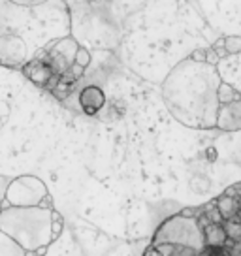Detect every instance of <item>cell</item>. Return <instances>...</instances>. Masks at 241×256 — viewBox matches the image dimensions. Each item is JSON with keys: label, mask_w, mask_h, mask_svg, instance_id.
<instances>
[{"label": "cell", "mask_w": 241, "mask_h": 256, "mask_svg": "<svg viewBox=\"0 0 241 256\" xmlns=\"http://www.w3.org/2000/svg\"><path fill=\"white\" fill-rule=\"evenodd\" d=\"M224 49H226V53H240L241 51V36H226Z\"/></svg>", "instance_id": "9a60e30c"}, {"label": "cell", "mask_w": 241, "mask_h": 256, "mask_svg": "<svg viewBox=\"0 0 241 256\" xmlns=\"http://www.w3.org/2000/svg\"><path fill=\"white\" fill-rule=\"evenodd\" d=\"M64 228V218L55 208L44 206H2L0 230L24 248L26 256L48 254Z\"/></svg>", "instance_id": "3957f363"}, {"label": "cell", "mask_w": 241, "mask_h": 256, "mask_svg": "<svg viewBox=\"0 0 241 256\" xmlns=\"http://www.w3.org/2000/svg\"><path fill=\"white\" fill-rule=\"evenodd\" d=\"M78 48H80V44L72 34L62 36L58 40L51 42L48 48L26 64L21 72L26 80L32 81L36 87L51 92L55 88L56 81L64 74L70 72Z\"/></svg>", "instance_id": "5b68a950"}, {"label": "cell", "mask_w": 241, "mask_h": 256, "mask_svg": "<svg viewBox=\"0 0 241 256\" xmlns=\"http://www.w3.org/2000/svg\"><path fill=\"white\" fill-rule=\"evenodd\" d=\"M224 194H228V196H234L236 200H238V208L241 209V183L238 184H232L230 188H226Z\"/></svg>", "instance_id": "e0dca14e"}, {"label": "cell", "mask_w": 241, "mask_h": 256, "mask_svg": "<svg viewBox=\"0 0 241 256\" xmlns=\"http://www.w3.org/2000/svg\"><path fill=\"white\" fill-rule=\"evenodd\" d=\"M222 226H224V230H226L228 241H232V243H241V220L240 218H224V220H222Z\"/></svg>", "instance_id": "4fadbf2b"}, {"label": "cell", "mask_w": 241, "mask_h": 256, "mask_svg": "<svg viewBox=\"0 0 241 256\" xmlns=\"http://www.w3.org/2000/svg\"><path fill=\"white\" fill-rule=\"evenodd\" d=\"M204 238L211 252H218L228 245V236L222 222H204Z\"/></svg>", "instance_id": "30bf717a"}, {"label": "cell", "mask_w": 241, "mask_h": 256, "mask_svg": "<svg viewBox=\"0 0 241 256\" xmlns=\"http://www.w3.org/2000/svg\"><path fill=\"white\" fill-rule=\"evenodd\" d=\"M0 256H26L24 248L0 230Z\"/></svg>", "instance_id": "7c38bea8"}, {"label": "cell", "mask_w": 241, "mask_h": 256, "mask_svg": "<svg viewBox=\"0 0 241 256\" xmlns=\"http://www.w3.org/2000/svg\"><path fill=\"white\" fill-rule=\"evenodd\" d=\"M215 206H217V209L220 211L222 220H224V218H238V209L240 208H238V200H236L234 196H228V194L222 192L217 200H215Z\"/></svg>", "instance_id": "8fae6325"}, {"label": "cell", "mask_w": 241, "mask_h": 256, "mask_svg": "<svg viewBox=\"0 0 241 256\" xmlns=\"http://www.w3.org/2000/svg\"><path fill=\"white\" fill-rule=\"evenodd\" d=\"M206 60H208L209 64H217L218 62V55L215 53V49H213V48L206 49Z\"/></svg>", "instance_id": "ac0fdd59"}, {"label": "cell", "mask_w": 241, "mask_h": 256, "mask_svg": "<svg viewBox=\"0 0 241 256\" xmlns=\"http://www.w3.org/2000/svg\"><path fill=\"white\" fill-rule=\"evenodd\" d=\"M215 68H217L220 81L230 85L234 88V92L241 96V51L240 53H228L226 56L218 58Z\"/></svg>", "instance_id": "52a82bcc"}, {"label": "cell", "mask_w": 241, "mask_h": 256, "mask_svg": "<svg viewBox=\"0 0 241 256\" xmlns=\"http://www.w3.org/2000/svg\"><path fill=\"white\" fill-rule=\"evenodd\" d=\"M74 62L80 64V66H83V68H88L90 66V53H88L85 48H78V51H76V58H74Z\"/></svg>", "instance_id": "2e32d148"}, {"label": "cell", "mask_w": 241, "mask_h": 256, "mask_svg": "<svg viewBox=\"0 0 241 256\" xmlns=\"http://www.w3.org/2000/svg\"><path fill=\"white\" fill-rule=\"evenodd\" d=\"M215 128L222 132H240L241 130V96L218 106Z\"/></svg>", "instance_id": "ba28073f"}, {"label": "cell", "mask_w": 241, "mask_h": 256, "mask_svg": "<svg viewBox=\"0 0 241 256\" xmlns=\"http://www.w3.org/2000/svg\"><path fill=\"white\" fill-rule=\"evenodd\" d=\"M78 100H80L81 112L85 113V115H96L104 108L106 94L104 90L100 87H96V85H88V87L81 88Z\"/></svg>", "instance_id": "9c48e42d"}, {"label": "cell", "mask_w": 241, "mask_h": 256, "mask_svg": "<svg viewBox=\"0 0 241 256\" xmlns=\"http://www.w3.org/2000/svg\"><path fill=\"white\" fill-rule=\"evenodd\" d=\"M218 85L215 64L186 56L162 81V102L179 124L192 130H213L220 106Z\"/></svg>", "instance_id": "7a4b0ae2"}, {"label": "cell", "mask_w": 241, "mask_h": 256, "mask_svg": "<svg viewBox=\"0 0 241 256\" xmlns=\"http://www.w3.org/2000/svg\"><path fill=\"white\" fill-rule=\"evenodd\" d=\"M188 56H190L192 60H206V49H194Z\"/></svg>", "instance_id": "d6986e66"}, {"label": "cell", "mask_w": 241, "mask_h": 256, "mask_svg": "<svg viewBox=\"0 0 241 256\" xmlns=\"http://www.w3.org/2000/svg\"><path fill=\"white\" fill-rule=\"evenodd\" d=\"M234 98H238V94L234 92V88L220 81V85H218V100H220V104L230 102V100H234Z\"/></svg>", "instance_id": "5bb4252c"}, {"label": "cell", "mask_w": 241, "mask_h": 256, "mask_svg": "<svg viewBox=\"0 0 241 256\" xmlns=\"http://www.w3.org/2000/svg\"><path fill=\"white\" fill-rule=\"evenodd\" d=\"M200 209L181 211L168 216L154 230L153 241L145 254L160 256H202L211 254L204 238V222L200 218Z\"/></svg>", "instance_id": "277c9868"}, {"label": "cell", "mask_w": 241, "mask_h": 256, "mask_svg": "<svg viewBox=\"0 0 241 256\" xmlns=\"http://www.w3.org/2000/svg\"><path fill=\"white\" fill-rule=\"evenodd\" d=\"M68 34L72 14L66 0H0V66L23 70Z\"/></svg>", "instance_id": "6da1fadb"}, {"label": "cell", "mask_w": 241, "mask_h": 256, "mask_svg": "<svg viewBox=\"0 0 241 256\" xmlns=\"http://www.w3.org/2000/svg\"><path fill=\"white\" fill-rule=\"evenodd\" d=\"M2 206H44L55 208L53 196L46 183L36 176H19L12 179L4 192Z\"/></svg>", "instance_id": "8992f818"}]
</instances>
